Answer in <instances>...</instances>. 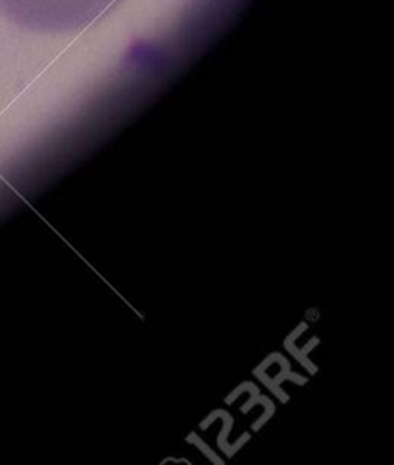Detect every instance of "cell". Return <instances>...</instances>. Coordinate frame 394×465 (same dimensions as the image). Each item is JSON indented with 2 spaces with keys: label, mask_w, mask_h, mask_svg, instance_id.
Listing matches in <instances>:
<instances>
[{
  "label": "cell",
  "mask_w": 394,
  "mask_h": 465,
  "mask_svg": "<svg viewBox=\"0 0 394 465\" xmlns=\"http://www.w3.org/2000/svg\"><path fill=\"white\" fill-rule=\"evenodd\" d=\"M118 0H0V10L12 22L35 31L84 29Z\"/></svg>",
  "instance_id": "1"
}]
</instances>
